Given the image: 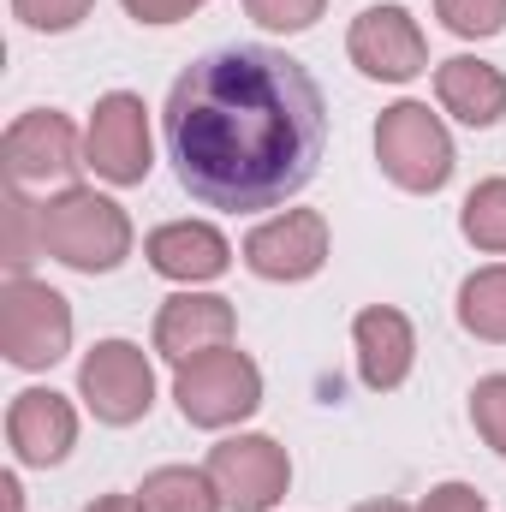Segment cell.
I'll use <instances>...</instances> for the list:
<instances>
[{
	"instance_id": "6da1fadb",
	"label": "cell",
	"mask_w": 506,
	"mask_h": 512,
	"mask_svg": "<svg viewBox=\"0 0 506 512\" xmlns=\"http://www.w3.org/2000/svg\"><path fill=\"white\" fill-rule=\"evenodd\" d=\"M161 137L179 185L197 203L251 215L316 179L328 149V102L292 54L227 42L173 78Z\"/></svg>"
},
{
	"instance_id": "7a4b0ae2",
	"label": "cell",
	"mask_w": 506,
	"mask_h": 512,
	"mask_svg": "<svg viewBox=\"0 0 506 512\" xmlns=\"http://www.w3.org/2000/svg\"><path fill=\"white\" fill-rule=\"evenodd\" d=\"M42 251L60 256L78 274H108L131 256V221L114 197H96L84 185H66L60 197L42 203V227H36Z\"/></svg>"
},
{
	"instance_id": "3957f363",
	"label": "cell",
	"mask_w": 506,
	"mask_h": 512,
	"mask_svg": "<svg viewBox=\"0 0 506 512\" xmlns=\"http://www.w3.org/2000/svg\"><path fill=\"white\" fill-rule=\"evenodd\" d=\"M376 161L399 191H441L453 179V137L423 102H399L376 126Z\"/></svg>"
},
{
	"instance_id": "277c9868",
	"label": "cell",
	"mask_w": 506,
	"mask_h": 512,
	"mask_svg": "<svg viewBox=\"0 0 506 512\" xmlns=\"http://www.w3.org/2000/svg\"><path fill=\"white\" fill-rule=\"evenodd\" d=\"M173 399H179L185 423H197V429H227V423L251 417L256 405H262V376H256V364L245 352L221 346V352H203V358L179 364Z\"/></svg>"
},
{
	"instance_id": "5b68a950",
	"label": "cell",
	"mask_w": 506,
	"mask_h": 512,
	"mask_svg": "<svg viewBox=\"0 0 506 512\" xmlns=\"http://www.w3.org/2000/svg\"><path fill=\"white\" fill-rule=\"evenodd\" d=\"M72 346V304L42 280H6L0 292V352L18 370H48Z\"/></svg>"
},
{
	"instance_id": "8992f818",
	"label": "cell",
	"mask_w": 506,
	"mask_h": 512,
	"mask_svg": "<svg viewBox=\"0 0 506 512\" xmlns=\"http://www.w3.org/2000/svg\"><path fill=\"white\" fill-rule=\"evenodd\" d=\"M221 489V501L233 512H268L286 483H292V465H286V447H274L268 435H233L221 447H209V465H203Z\"/></svg>"
},
{
	"instance_id": "52a82bcc",
	"label": "cell",
	"mask_w": 506,
	"mask_h": 512,
	"mask_svg": "<svg viewBox=\"0 0 506 512\" xmlns=\"http://www.w3.org/2000/svg\"><path fill=\"white\" fill-rule=\"evenodd\" d=\"M78 393L102 423H137L155 405V370L131 340H102L78 370Z\"/></svg>"
},
{
	"instance_id": "ba28073f",
	"label": "cell",
	"mask_w": 506,
	"mask_h": 512,
	"mask_svg": "<svg viewBox=\"0 0 506 512\" xmlns=\"http://www.w3.org/2000/svg\"><path fill=\"white\" fill-rule=\"evenodd\" d=\"M0 155H6V179L12 185H72L78 167H84L78 161V131L54 108H36V114L12 120Z\"/></svg>"
},
{
	"instance_id": "9c48e42d",
	"label": "cell",
	"mask_w": 506,
	"mask_h": 512,
	"mask_svg": "<svg viewBox=\"0 0 506 512\" xmlns=\"http://www.w3.org/2000/svg\"><path fill=\"white\" fill-rule=\"evenodd\" d=\"M346 48H352V66L364 78H381V84H405L429 60V42H423L417 18L405 6H370V12H358Z\"/></svg>"
},
{
	"instance_id": "30bf717a",
	"label": "cell",
	"mask_w": 506,
	"mask_h": 512,
	"mask_svg": "<svg viewBox=\"0 0 506 512\" xmlns=\"http://www.w3.org/2000/svg\"><path fill=\"white\" fill-rule=\"evenodd\" d=\"M84 161L108 179V185H143L149 173V114L143 102L114 90L96 102V120L84 131Z\"/></svg>"
},
{
	"instance_id": "8fae6325",
	"label": "cell",
	"mask_w": 506,
	"mask_h": 512,
	"mask_svg": "<svg viewBox=\"0 0 506 512\" xmlns=\"http://www.w3.org/2000/svg\"><path fill=\"white\" fill-rule=\"evenodd\" d=\"M245 262L262 280H310L328 262V221L316 209H286L245 239Z\"/></svg>"
},
{
	"instance_id": "7c38bea8",
	"label": "cell",
	"mask_w": 506,
	"mask_h": 512,
	"mask_svg": "<svg viewBox=\"0 0 506 512\" xmlns=\"http://www.w3.org/2000/svg\"><path fill=\"white\" fill-rule=\"evenodd\" d=\"M233 304L227 298H209V292H179L161 304L155 316V352L173 358V364H191L203 352H221L233 340Z\"/></svg>"
},
{
	"instance_id": "4fadbf2b",
	"label": "cell",
	"mask_w": 506,
	"mask_h": 512,
	"mask_svg": "<svg viewBox=\"0 0 506 512\" xmlns=\"http://www.w3.org/2000/svg\"><path fill=\"white\" fill-rule=\"evenodd\" d=\"M6 435H12V447H18L24 465H60V459L72 453V441H78V411L66 405V393L30 387V393L12 399Z\"/></svg>"
},
{
	"instance_id": "5bb4252c",
	"label": "cell",
	"mask_w": 506,
	"mask_h": 512,
	"mask_svg": "<svg viewBox=\"0 0 506 512\" xmlns=\"http://www.w3.org/2000/svg\"><path fill=\"white\" fill-rule=\"evenodd\" d=\"M352 340H358V376L376 387V393H387V387H399L411 376L417 334H411V322H405L399 310L370 304V310L352 322Z\"/></svg>"
},
{
	"instance_id": "9a60e30c",
	"label": "cell",
	"mask_w": 506,
	"mask_h": 512,
	"mask_svg": "<svg viewBox=\"0 0 506 512\" xmlns=\"http://www.w3.org/2000/svg\"><path fill=\"white\" fill-rule=\"evenodd\" d=\"M143 256H149V268L155 274H167V280H215V274H227V239L209 227V221H173V227H155L149 239H143Z\"/></svg>"
},
{
	"instance_id": "2e32d148",
	"label": "cell",
	"mask_w": 506,
	"mask_h": 512,
	"mask_svg": "<svg viewBox=\"0 0 506 512\" xmlns=\"http://www.w3.org/2000/svg\"><path fill=\"white\" fill-rule=\"evenodd\" d=\"M435 96L465 126H495L506 114V78L489 60H471V54H453L435 66Z\"/></svg>"
},
{
	"instance_id": "e0dca14e",
	"label": "cell",
	"mask_w": 506,
	"mask_h": 512,
	"mask_svg": "<svg viewBox=\"0 0 506 512\" xmlns=\"http://www.w3.org/2000/svg\"><path fill=\"white\" fill-rule=\"evenodd\" d=\"M221 489L209 471H191V465H161L143 477L137 489V512H221Z\"/></svg>"
},
{
	"instance_id": "ac0fdd59",
	"label": "cell",
	"mask_w": 506,
	"mask_h": 512,
	"mask_svg": "<svg viewBox=\"0 0 506 512\" xmlns=\"http://www.w3.org/2000/svg\"><path fill=\"white\" fill-rule=\"evenodd\" d=\"M459 322L477 340H506V268H477L459 286Z\"/></svg>"
},
{
	"instance_id": "d6986e66",
	"label": "cell",
	"mask_w": 506,
	"mask_h": 512,
	"mask_svg": "<svg viewBox=\"0 0 506 512\" xmlns=\"http://www.w3.org/2000/svg\"><path fill=\"white\" fill-rule=\"evenodd\" d=\"M465 239L477 251H506V179H483L471 197H465V215H459Z\"/></svg>"
},
{
	"instance_id": "ffe728a7",
	"label": "cell",
	"mask_w": 506,
	"mask_h": 512,
	"mask_svg": "<svg viewBox=\"0 0 506 512\" xmlns=\"http://www.w3.org/2000/svg\"><path fill=\"white\" fill-rule=\"evenodd\" d=\"M6 268H12V280H24V268L36 262V251H30V227H42V209L36 203H24V191L12 185L6 191Z\"/></svg>"
},
{
	"instance_id": "44dd1931",
	"label": "cell",
	"mask_w": 506,
	"mask_h": 512,
	"mask_svg": "<svg viewBox=\"0 0 506 512\" xmlns=\"http://www.w3.org/2000/svg\"><path fill=\"white\" fill-rule=\"evenodd\" d=\"M441 24L453 36H495L506 30V0H435Z\"/></svg>"
},
{
	"instance_id": "7402d4cb",
	"label": "cell",
	"mask_w": 506,
	"mask_h": 512,
	"mask_svg": "<svg viewBox=\"0 0 506 512\" xmlns=\"http://www.w3.org/2000/svg\"><path fill=\"white\" fill-rule=\"evenodd\" d=\"M471 423H477V435L506 459V376L477 382V393H471Z\"/></svg>"
},
{
	"instance_id": "603a6c76",
	"label": "cell",
	"mask_w": 506,
	"mask_h": 512,
	"mask_svg": "<svg viewBox=\"0 0 506 512\" xmlns=\"http://www.w3.org/2000/svg\"><path fill=\"white\" fill-rule=\"evenodd\" d=\"M96 0H12V12L30 24V30H72L90 18Z\"/></svg>"
},
{
	"instance_id": "cb8c5ba5",
	"label": "cell",
	"mask_w": 506,
	"mask_h": 512,
	"mask_svg": "<svg viewBox=\"0 0 506 512\" xmlns=\"http://www.w3.org/2000/svg\"><path fill=\"white\" fill-rule=\"evenodd\" d=\"M322 6L328 0H245V12L268 30H310L322 18Z\"/></svg>"
},
{
	"instance_id": "d4e9b609",
	"label": "cell",
	"mask_w": 506,
	"mask_h": 512,
	"mask_svg": "<svg viewBox=\"0 0 506 512\" xmlns=\"http://www.w3.org/2000/svg\"><path fill=\"white\" fill-rule=\"evenodd\" d=\"M417 512H489V507H483V495H477L471 483H441V489L423 495Z\"/></svg>"
},
{
	"instance_id": "484cf974",
	"label": "cell",
	"mask_w": 506,
	"mask_h": 512,
	"mask_svg": "<svg viewBox=\"0 0 506 512\" xmlns=\"http://www.w3.org/2000/svg\"><path fill=\"white\" fill-rule=\"evenodd\" d=\"M203 0H126V12L137 24H179V18H191Z\"/></svg>"
},
{
	"instance_id": "4316f807",
	"label": "cell",
	"mask_w": 506,
	"mask_h": 512,
	"mask_svg": "<svg viewBox=\"0 0 506 512\" xmlns=\"http://www.w3.org/2000/svg\"><path fill=\"white\" fill-rule=\"evenodd\" d=\"M84 512H137V495H108V501H96V507Z\"/></svg>"
},
{
	"instance_id": "83f0119b",
	"label": "cell",
	"mask_w": 506,
	"mask_h": 512,
	"mask_svg": "<svg viewBox=\"0 0 506 512\" xmlns=\"http://www.w3.org/2000/svg\"><path fill=\"white\" fill-rule=\"evenodd\" d=\"M352 512H411L405 501H364V507H352Z\"/></svg>"
}]
</instances>
